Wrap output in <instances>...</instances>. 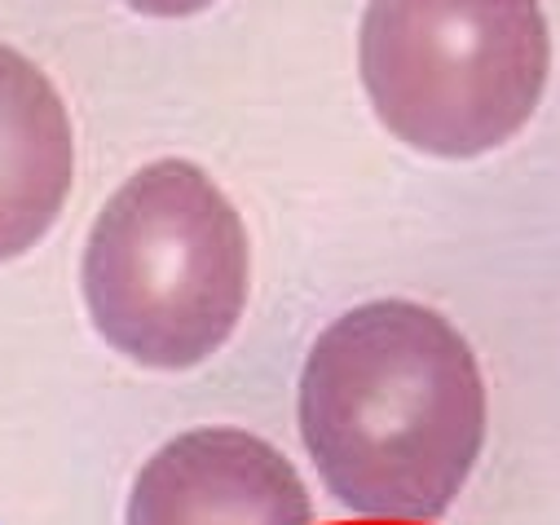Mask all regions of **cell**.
<instances>
[{
    "label": "cell",
    "mask_w": 560,
    "mask_h": 525,
    "mask_svg": "<svg viewBox=\"0 0 560 525\" xmlns=\"http://www.w3.org/2000/svg\"><path fill=\"white\" fill-rule=\"evenodd\" d=\"M296 416L323 486L349 516L438 525L486 446V380L451 318L388 296L323 327Z\"/></svg>",
    "instance_id": "obj_1"
},
{
    "label": "cell",
    "mask_w": 560,
    "mask_h": 525,
    "mask_svg": "<svg viewBox=\"0 0 560 525\" xmlns=\"http://www.w3.org/2000/svg\"><path fill=\"white\" fill-rule=\"evenodd\" d=\"M80 292L93 331L119 358L147 371H190L243 323L247 225L199 164L155 160L93 217Z\"/></svg>",
    "instance_id": "obj_2"
},
{
    "label": "cell",
    "mask_w": 560,
    "mask_h": 525,
    "mask_svg": "<svg viewBox=\"0 0 560 525\" xmlns=\"http://www.w3.org/2000/svg\"><path fill=\"white\" fill-rule=\"evenodd\" d=\"M358 71L397 142L477 160L508 147L547 93V14L538 0H371Z\"/></svg>",
    "instance_id": "obj_3"
},
{
    "label": "cell",
    "mask_w": 560,
    "mask_h": 525,
    "mask_svg": "<svg viewBox=\"0 0 560 525\" xmlns=\"http://www.w3.org/2000/svg\"><path fill=\"white\" fill-rule=\"evenodd\" d=\"M124 525H318L296 464L265 438L208 424L164 442L132 477Z\"/></svg>",
    "instance_id": "obj_4"
},
{
    "label": "cell",
    "mask_w": 560,
    "mask_h": 525,
    "mask_svg": "<svg viewBox=\"0 0 560 525\" xmlns=\"http://www.w3.org/2000/svg\"><path fill=\"white\" fill-rule=\"evenodd\" d=\"M75 182V133L54 80L0 45V266L27 256L62 217Z\"/></svg>",
    "instance_id": "obj_5"
},
{
    "label": "cell",
    "mask_w": 560,
    "mask_h": 525,
    "mask_svg": "<svg viewBox=\"0 0 560 525\" xmlns=\"http://www.w3.org/2000/svg\"><path fill=\"white\" fill-rule=\"evenodd\" d=\"M124 5L147 19H190V14L208 10L212 0H124Z\"/></svg>",
    "instance_id": "obj_6"
}]
</instances>
